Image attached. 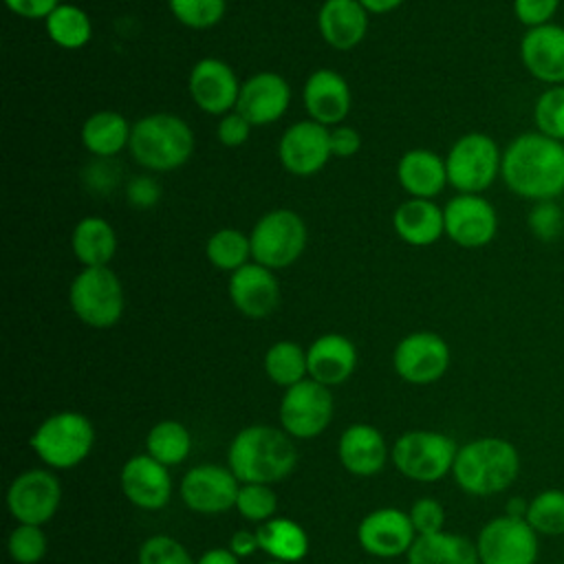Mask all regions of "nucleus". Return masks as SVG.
Instances as JSON below:
<instances>
[{
    "label": "nucleus",
    "mask_w": 564,
    "mask_h": 564,
    "mask_svg": "<svg viewBox=\"0 0 564 564\" xmlns=\"http://www.w3.org/2000/svg\"><path fill=\"white\" fill-rule=\"evenodd\" d=\"M46 533L37 524H18L7 540V551L15 564H37L46 555Z\"/></svg>",
    "instance_id": "obj_40"
},
{
    "label": "nucleus",
    "mask_w": 564,
    "mask_h": 564,
    "mask_svg": "<svg viewBox=\"0 0 564 564\" xmlns=\"http://www.w3.org/2000/svg\"><path fill=\"white\" fill-rule=\"evenodd\" d=\"M557 9L560 0H513V15L527 29L551 24Z\"/></svg>",
    "instance_id": "obj_45"
},
{
    "label": "nucleus",
    "mask_w": 564,
    "mask_h": 564,
    "mask_svg": "<svg viewBox=\"0 0 564 564\" xmlns=\"http://www.w3.org/2000/svg\"><path fill=\"white\" fill-rule=\"evenodd\" d=\"M4 2L13 13L22 18H48L59 7V0H4Z\"/></svg>",
    "instance_id": "obj_47"
},
{
    "label": "nucleus",
    "mask_w": 564,
    "mask_h": 564,
    "mask_svg": "<svg viewBox=\"0 0 564 564\" xmlns=\"http://www.w3.org/2000/svg\"><path fill=\"white\" fill-rule=\"evenodd\" d=\"M394 229L408 245L425 247L445 231V216L430 198H410L394 212Z\"/></svg>",
    "instance_id": "obj_27"
},
{
    "label": "nucleus",
    "mask_w": 564,
    "mask_h": 564,
    "mask_svg": "<svg viewBox=\"0 0 564 564\" xmlns=\"http://www.w3.org/2000/svg\"><path fill=\"white\" fill-rule=\"evenodd\" d=\"M405 557L408 564H480L476 542L447 531L416 535Z\"/></svg>",
    "instance_id": "obj_29"
},
{
    "label": "nucleus",
    "mask_w": 564,
    "mask_h": 564,
    "mask_svg": "<svg viewBox=\"0 0 564 564\" xmlns=\"http://www.w3.org/2000/svg\"><path fill=\"white\" fill-rule=\"evenodd\" d=\"M397 375L414 386H427L438 381L449 368L447 341L430 330L405 335L392 355Z\"/></svg>",
    "instance_id": "obj_14"
},
{
    "label": "nucleus",
    "mask_w": 564,
    "mask_h": 564,
    "mask_svg": "<svg viewBox=\"0 0 564 564\" xmlns=\"http://www.w3.org/2000/svg\"><path fill=\"white\" fill-rule=\"evenodd\" d=\"M31 449L51 469H70L84 463L95 443V430L82 412H55L31 434Z\"/></svg>",
    "instance_id": "obj_5"
},
{
    "label": "nucleus",
    "mask_w": 564,
    "mask_h": 564,
    "mask_svg": "<svg viewBox=\"0 0 564 564\" xmlns=\"http://www.w3.org/2000/svg\"><path fill=\"white\" fill-rule=\"evenodd\" d=\"M524 520L538 535H564V489L551 487L529 500Z\"/></svg>",
    "instance_id": "obj_36"
},
{
    "label": "nucleus",
    "mask_w": 564,
    "mask_h": 564,
    "mask_svg": "<svg viewBox=\"0 0 564 564\" xmlns=\"http://www.w3.org/2000/svg\"><path fill=\"white\" fill-rule=\"evenodd\" d=\"M62 500V485L48 469H26L7 489V507L18 524L48 522Z\"/></svg>",
    "instance_id": "obj_13"
},
{
    "label": "nucleus",
    "mask_w": 564,
    "mask_h": 564,
    "mask_svg": "<svg viewBox=\"0 0 564 564\" xmlns=\"http://www.w3.org/2000/svg\"><path fill=\"white\" fill-rule=\"evenodd\" d=\"M452 476L469 496L489 498L502 494L520 476V452L500 436L471 438L458 447Z\"/></svg>",
    "instance_id": "obj_3"
},
{
    "label": "nucleus",
    "mask_w": 564,
    "mask_h": 564,
    "mask_svg": "<svg viewBox=\"0 0 564 564\" xmlns=\"http://www.w3.org/2000/svg\"><path fill=\"white\" fill-rule=\"evenodd\" d=\"M337 456L348 474L368 478L386 467L390 452L383 434L375 425L352 423L339 436Z\"/></svg>",
    "instance_id": "obj_22"
},
{
    "label": "nucleus",
    "mask_w": 564,
    "mask_h": 564,
    "mask_svg": "<svg viewBox=\"0 0 564 564\" xmlns=\"http://www.w3.org/2000/svg\"><path fill=\"white\" fill-rule=\"evenodd\" d=\"M227 549L234 555H238V557H249V555H253L260 549L258 533L256 531H247V529H238V531L231 533Z\"/></svg>",
    "instance_id": "obj_49"
},
{
    "label": "nucleus",
    "mask_w": 564,
    "mask_h": 564,
    "mask_svg": "<svg viewBox=\"0 0 564 564\" xmlns=\"http://www.w3.org/2000/svg\"><path fill=\"white\" fill-rule=\"evenodd\" d=\"M48 37L62 48H82L90 40V20L75 4H59L46 18Z\"/></svg>",
    "instance_id": "obj_35"
},
{
    "label": "nucleus",
    "mask_w": 564,
    "mask_h": 564,
    "mask_svg": "<svg viewBox=\"0 0 564 564\" xmlns=\"http://www.w3.org/2000/svg\"><path fill=\"white\" fill-rule=\"evenodd\" d=\"M535 130L564 143V84L546 86L533 106Z\"/></svg>",
    "instance_id": "obj_38"
},
{
    "label": "nucleus",
    "mask_w": 564,
    "mask_h": 564,
    "mask_svg": "<svg viewBox=\"0 0 564 564\" xmlns=\"http://www.w3.org/2000/svg\"><path fill=\"white\" fill-rule=\"evenodd\" d=\"M205 251L214 267L236 271L242 264H247V258L251 256V242L238 229H220L207 240Z\"/></svg>",
    "instance_id": "obj_37"
},
{
    "label": "nucleus",
    "mask_w": 564,
    "mask_h": 564,
    "mask_svg": "<svg viewBox=\"0 0 564 564\" xmlns=\"http://www.w3.org/2000/svg\"><path fill=\"white\" fill-rule=\"evenodd\" d=\"M414 540L416 531L408 511L397 507L375 509L357 527L359 546L375 557L408 555Z\"/></svg>",
    "instance_id": "obj_16"
},
{
    "label": "nucleus",
    "mask_w": 564,
    "mask_h": 564,
    "mask_svg": "<svg viewBox=\"0 0 564 564\" xmlns=\"http://www.w3.org/2000/svg\"><path fill=\"white\" fill-rule=\"evenodd\" d=\"M192 452L189 430L174 419L154 423L145 436V454L165 467L181 465Z\"/></svg>",
    "instance_id": "obj_33"
},
{
    "label": "nucleus",
    "mask_w": 564,
    "mask_h": 564,
    "mask_svg": "<svg viewBox=\"0 0 564 564\" xmlns=\"http://www.w3.org/2000/svg\"><path fill=\"white\" fill-rule=\"evenodd\" d=\"M445 167L447 183L460 194H480L500 176L502 152L489 134L467 132L447 152Z\"/></svg>",
    "instance_id": "obj_7"
},
{
    "label": "nucleus",
    "mask_w": 564,
    "mask_h": 564,
    "mask_svg": "<svg viewBox=\"0 0 564 564\" xmlns=\"http://www.w3.org/2000/svg\"><path fill=\"white\" fill-rule=\"evenodd\" d=\"M306 364L311 379L333 388L352 375L357 366V348L348 337L339 333H326L308 346Z\"/></svg>",
    "instance_id": "obj_24"
},
{
    "label": "nucleus",
    "mask_w": 564,
    "mask_h": 564,
    "mask_svg": "<svg viewBox=\"0 0 564 564\" xmlns=\"http://www.w3.org/2000/svg\"><path fill=\"white\" fill-rule=\"evenodd\" d=\"M291 99V90L284 77L278 73H258L240 88L236 112L242 115L251 126L271 123L282 117Z\"/></svg>",
    "instance_id": "obj_23"
},
{
    "label": "nucleus",
    "mask_w": 564,
    "mask_h": 564,
    "mask_svg": "<svg viewBox=\"0 0 564 564\" xmlns=\"http://www.w3.org/2000/svg\"><path fill=\"white\" fill-rule=\"evenodd\" d=\"M264 372L267 377L282 388H291L306 379L308 364L306 350H302L295 341H278L264 352Z\"/></svg>",
    "instance_id": "obj_34"
},
{
    "label": "nucleus",
    "mask_w": 564,
    "mask_h": 564,
    "mask_svg": "<svg viewBox=\"0 0 564 564\" xmlns=\"http://www.w3.org/2000/svg\"><path fill=\"white\" fill-rule=\"evenodd\" d=\"M132 128L128 121L112 110H101L90 115L82 128L84 145L97 156H112L130 143Z\"/></svg>",
    "instance_id": "obj_32"
},
{
    "label": "nucleus",
    "mask_w": 564,
    "mask_h": 564,
    "mask_svg": "<svg viewBox=\"0 0 564 564\" xmlns=\"http://www.w3.org/2000/svg\"><path fill=\"white\" fill-rule=\"evenodd\" d=\"M68 300L75 315L93 328H108L123 313V289L108 267H86L77 273Z\"/></svg>",
    "instance_id": "obj_8"
},
{
    "label": "nucleus",
    "mask_w": 564,
    "mask_h": 564,
    "mask_svg": "<svg viewBox=\"0 0 564 564\" xmlns=\"http://www.w3.org/2000/svg\"><path fill=\"white\" fill-rule=\"evenodd\" d=\"M456 454V441L434 430H410L390 447V458L399 474L414 482L443 480L452 474Z\"/></svg>",
    "instance_id": "obj_6"
},
{
    "label": "nucleus",
    "mask_w": 564,
    "mask_h": 564,
    "mask_svg": "<svg viewBox=\"0 0 564 564\" xmlns=\"http://www.w3.org/2000/svg\"><path fill=\"white\" fill-rule=\"evenodd\" d=\"M70 245L82 264L106 267L108 260L115 256L117 238L112 227L104 218L88 216L75 225Z\"/></svg>",
    "instance_id": "obj_31"
},
{
    "label": "nucleus",
    "mask_w": 564,
    "mask_h": 564,
    "mask_svg": "<svg viewBox=\"0 0 564 564\" xmlns=\"http://www.w3.org/2000/svg\"><path fill=\"white\" fill-rule=\"evenodd\" d=\"M251 256L267 269L289 267L300 258L306 245L304 220L291 209H275L264 214L251 236Z\"/></svg>",
    "instance_id": "obj_10"
},
{
    "label": "nucleus",
    "mask_w": 564,
    "mask_h": 564,
    "mask_svg": "<svg viewBox=\"0 0 564 564\" xmlns=\"http://www.w3.org/2000/svg\"><path fill=\"white\" fill-rule=\"evenodd\" d=\"M317 24L322 37L339 51L357 46L368 26V11L359 0H326L319 9Z\"/></svg>",
    "instance_id": "obj_26"
},
{
    "label": "nucleus",
    "mask_w": 564,
    "mask_h": 564,
    "mask_svg": "<svg viewBox=\"0 0 564 564\" xmlns=\"http://www.w3.org/2000/svg\"><path fill=\"white\" fill-rule=\"evenodd\" d=\"M304 106L313 121L339 123L350 110V90L346 79L328 68L315 70L304 86Z\"/></svg>",
    "instance_id": "obj_25"
},
{
    "label": "nucleus",
    "mask_w": 564,
    "mask_h": 564,
    "mask_svg": "<svg viewBox=\"0 0 564 564\" xmlns=\"http://www.w3.org/2000/svg\"><path fill=\"white\" fill-rule=\"evenodd\" d=\"M359 2L370 13H386V11L397 9L403 0H359Z\"/></svg>",
    "instance_id": "obj_52"
},
{
    "label": "nucleus",
    "mask_w": 564,
    "mask_h": 564,
    "mask_svg": "<svg viewBox=\"0 0 564 564\" xmlns=\"http://www.w3.org/2000/svg\"><path fill=\"white\" fill-rule=\"evenodd\" d=\"M194 150L189 126L170 112H156L132 126L130 152L148 170L170 172L181 167Z\"/></svg>",
    "instance_id": "obj_4"
},
{
    "label": "nucleus",
    "mask_w": 564,
    "mask_h": 564,
    "mask_svg": "<svg viewBox=\"0 0 564 564\" xmlns=\"http://www.w3.org/2000/svg\"><path fill=\"white\" fill-rule=\"evenodd\" d=\"M333 412L335 401L330 388L311 377L286 388L280 401L282 430L297 441L319 436L330 425Z\"/></svg>",
    "instance_id": "obj_9"
},
{
    "label": "nucleus",
    "mask_w": 564,
    "mask_h": 564,
    "mask_svg": "<svg viewBox=\"0 0 564 564\" xmlns=\"http://www.w3.org/2000/svg\"><path fill=\"white\" fill-rule=\"evenodd\" d=\"M264 564H286V562H278V560H269V562H264Z\"/></svg>",
    "instance_id": "obj_54"
},
{
    "label": "nucleus",
    "mask_w": 564,
    "mask_h": 564,
    "mask_svg": "<svg viewBox=\"0 0 564 564\" xmlns=\"http://www.w3.org/2000/svg\"><path fill=\"white\" fill-rule=\"evenodd\" d=\"M229 297L242 315L260 319L273 313V308L278 306L280 286L267 267L258 262L253 264L247 262L231 273Z\"/></svg>",
    "instance_id": "obj_21"
},
{
    "label": "nucleus",
    "mask_w": 564,
    "mask_h": 564,
    "mask_svg": "<svg viewBox=\"0 0 564 564\" xmlns=\"http://www.w3.org/2000/svg\"><path fill=\"white\" fill-rule=\"evenodd\" d=\"M500 176L527 200H555L564 194V143L538 130L518 134L502 150Z\"/></svg>",
    "instance_id": "obj_1"
},
{
    "label": "nucleus",
    "mask_w": 564,
    "mask_h": 564,
    "mask_svg": "<svg viewBox=\"0 0 564 564\" xmlns=\"http://www.w3.org/2000/svg\"><path fill=\"white\" fill-rule=\"evenodd\" d=\"M189 95L200 110L223 115L236 106L240 88L234 70L223 59L205 57L189 73Z\"/></svg>",
    "instance_id": "obj_20"
},
{
    "label": "nucleus",
    "mask_w": 564,
    "mask_h": 564,
    "mask_svg": "<svg viewBox=\"0 0 564 564\" xmlns=\"http://www.w3.org/2000/svg\"><path fill=\"white\" fill-rule=\"evenodd\" d=\"M359 145H361V139L357 130L344 128V126L330 130V152L335 156H350L359 150Z\"/></svg>",
    "instance_id": "obj_48"
},
{
    "label": "nucleus",
    "mask_w": 564,
    "mask_h": 564,
    "mask_svg": "<svg viewBox=\"0 0 564 564\" xmlns=\"http://www.w3.org/2000/svg\"><path fill=\"white\" fill-rule=\"evenodd\" d=\"M249 126L251 123L242 115H238V112L225 115L220 119V123H218V139H220V143H225L229 148L245 143L247 137H249Z\"/></svg>",
    "instance_id": "obj_46"
},
{
    "label": "nucleus",
    "mask_w": 564,
    "mask_h": 564,
    "mask_svg": "<svg viewBox=\"0 0 564 564\" xmlns=\"http://www.w3.org/2000/svg\"><path fill=\"white\" fill-rule=\"evenodd\" d=\"M240 480L229 467L203 463L192 467L178 485L185 507L200 516H218L236 507Z\"/></svg>",
    "instance_id": "obj_12"
},
{
    "label": "nucleus",
    "mask_w": 564,
    "mask_h": 564,
    "mask_svg": "<svg viewBox=\"0 0 564 564\" xmlns=\"http://www.w3.org/2000/svg\"><path fill=\"white\" fill-rule=\"evenodd\" d=\"M330 154V130L317 121L293 123L282 134L280 159L291 174H315L326 165Z\"/></svg>",
    "instance_id": "obj_19"
},
{
    "label": "nucleus",
    "mask_w": 564,
    "mask_h": 564,
    "mask_svg": "<svg viewBox=\"0 0 564 564\" xmlns=\"http://www.w3.org/2000/svg\"><path fill=\"white\" fill-rule=\"evenodd\" d=\"M137 564H196V562L176 538L150 535L139 546Z\"/></svg>",
    "instance_id": "obj_42"
},
{
    "label": "nucleus",
    "mask_w": 564,
    "mask_h": 564,
    "mask_svg": "<svg viewBox=\"0 0 564 564\" xmlns=\"http://www.w3.org/2000/svg\"><path fill=\"white\" fill-rule=\"evenodd\" d=\"M480 564H538L540 540L524 518H491L476 538Z\"/></svg>",
    "instance_id": "obj_11"
},
{
    "label": "nucleus",
    "mask_w": 564,
    "mask_h": 564,
    "mask_svg": "<svg viewBox=\"0 0 564 564\" xmlns=\"http://www.w3.org/2000/svg\"><path fill=\"white\" fill-rule=\"evenodd\" d=\"M123 496L143 511H159L172 498V476L148 454L130 456L119 474Z\"/></svg>",
    "instance_id": "obj_18"
},
{
    "label": "nucleus",
    "mask_w": 564,
    "mask_h": 564,
    "mask_svg": "<svg viewBox=\"0 0 564 564\" xmlns=\"http://www.w3.org/2000/svg\"><path fill=\"white\" fill-rule=\"evenodd\" d=\"M238 513L249 522H267L275 518L278 511V496L271 485L262 482H240V491L236 498Z\"/></svg>",
    "instance_id": "obj_39"
},
{
    "label": "nucleus",
    "mask_w": 564,
    "mask_h": 564,
    "mask_svg": "<svg viewBox=\"0 0 564 564\" xmlns=\"http://www.w3.org/2000/svg\"><path fill=\"white\" fill-rule=\"evenodd\" d=\"M562 564H564V553H562Z\"/></svg>",
    "instance_id": "obj_55"
},
{
    "label": "nucleus",
    "mask_w": 564,
    "mask_h": 564,
    "mask_svg": "<svg viewBox=\"0 0 564 564\" xmlns=\"http://www.w3.org/2000/svg\"><path fill=\"white\" fill-rule=\"evenodd\" d=\"M564 214L555 200H538L529 212V229L531 234L542 240H555L562 234Z\"/></svg>",
    "instance_id": "obj_43"
},
{
    "label": "nucleus",
    "mask_w": 564,
    "mask_h": 564,
    "mask_svg": "<svg viewBox=\"0 0 564 564\" xmlns=\"http://www.w3.org/2000/svg\"><path fill=\"white\" fill-rule=\"evenodd\" d=\"M527 509H529V500L520 498V496H513L507 500V516H513V518H524L527 516Z\"/></svg>",
    "instance_id": "obj_53"
},
{
    "label": "nucleus",
    "mask_w": 564,
    "mask_h": 564,
    "mask_svg": "<svg viewBox=\"0 0 564 564\" xmlns=\"http://www.w3.org/2000/svg\"><path fill=\"white\" fill-rule=\"evenodd\" d=\"M408 516L412 520L416 535H432L443 531L445 527V509L434 498L414 500V505L408 509Z\"/></svg>",
    "instance_id": "obj_44"
},
{
    "label": "nucleus",
    "mask_w": 564,
    "mask_h": 564,
    "mask_svg": "<svg viewBox=\"0 0 564 564\" xmlns=\"http://www.w3.org/2000/svg\"><path fill=\"white\" fill-rule=\"evenodd\" d=\"M256 533L260 549L271 555V560L295 564L308 553V535L302 524L291 518H271L262 522Z\"/></svg>",
    "instance_id": "obj_30"
},
{
    "label": "nucleus",
    "mask_w": 564,
    "mask_h": 564,
    "mask_svg": "<svg viewBox=\"0 0 564 564\" xmlns=\"http://www.w3.org/2000/svg\"><path fill=\"white\" fill-rule=\"evenodd\" d=\"M295 465V443L282 427L247 425L227 449V467L240 482L273 485L291 476Z\"/></svg>",
    "instance_id": "obj_2"
},
{
    "label": "nucleus",
    "mask_w": 564,
    "mask_h": 564,
    "mask_svg": "<svg viewBox=\"0 0 564 564\" xmlns=\"http://www.w3.org/2000/svg\"><path fill=\"white\" fill-rule=\"evenodd\" d=\"M445 234L460 247L476 249L494 240L498 231V216L494 205L480 194H458L445 209Z\"/></svg>",
    "instance_id": "obj_15"
},
{
    "label": "nucleus",
    "mask_w": 564,
    "mask_h": 564,
    "mask_svg": "<svg viewBox=\"0 0 564 564\" xmlns=\"http://www.w3.org/2000/svg\"><path fill=\"white\" fill-rule=\"evenodd\" d=\"M238 560H240V557L234 555L229 549L216 546V549L205 551V553L196 560V564H240Z\"/></svg>",
    "instance_id": "obj_51"
},
{
    "label": "nucleus",
    "mask_w": 564,
    "mask_h": 564,
    "mask_svg": "<svg viewBox=\"0 0 564 564\" xmlns=\"http://www.w3.org/2000/svg\"><path fill=\"white\" fill-rule=\"evenodd\" d=\"M397 174L403 189L410 192L414 198H432L447 183L445 161L430 150L405 152L399 161Z\"/></svg>",
    "instance_id": "obj_28"
},
{
    "label": "nucleus",
    "mask_w": 564,
    "mask_h": 564,
    "mask_svg": "<svg viewBox=\"0 0 564 564\" xmlns=\"http://www.w3.org/2000/svg\"><path fill=\"white\" fill-rule=\"evenodd\" d=\"M520 62L540 84H564V26L551 22L527 29L520 40Z\"/></svg>",
    "instance_id": "obj_17"
},
{
    "label": "nucleus",
    "mask_w": 564,
    "mask_h": 564,
    "mask_svg": "<svg viewBox=\"0 0 564 564\" xmlns=\"http://www.w3.org/2000/svg\"><path fill=\"white\" fill-rule=\"evenodd\" d=\"M178 22L192 29H209L225 13V0H170Z\"/></svg>",
    "instance_id": "obj_41"
},
{
    "label": "nucleus",
    "mask_w": 564,
    "mask_h": 564,
    "mask_svg": "<svg viewBox=\"0 0 564 564\" xmlns=\"http://www.w3.org/2000/svg\"><path fill=\"white\" fill-rule=\"evenodd\" d=\"M128 194H130V200L134 205H152L154 198H156V187L150 178H134L130 183Z\"/></svg>",
    "instance_id": "obj_50"
}]
</instances>
